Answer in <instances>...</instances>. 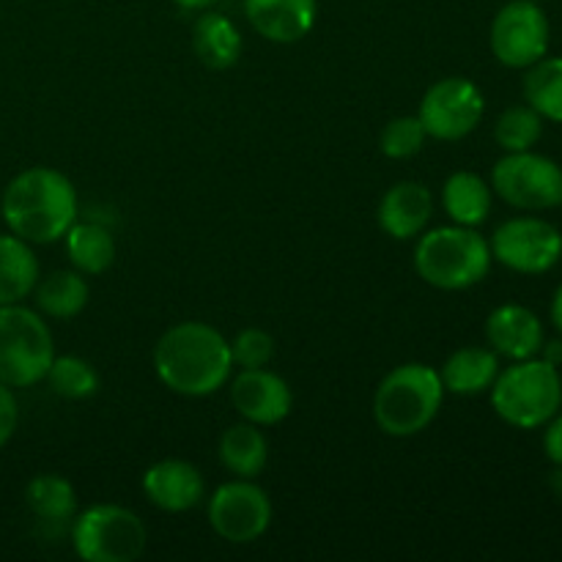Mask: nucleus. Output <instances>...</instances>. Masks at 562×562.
Listing matches in <instances>:
<instances>
[{"label":"nucleus","instance_id":"obj_6","mask_svg":"<svg viewBox=\"0 0 562 562\" xmlns=\"http://www.w3.org/2000/svg\"><path fill=\"white\" fill-rule=\"evenodd\" d=\"M55 360V340L38 311L0 305V382L22 390L44 382Z\"/></svg>","mask_w":562,"mask_h":562},{"label":"nucleus","instance_id":"obj_29","mask_svg":"<svg viewBox=\"0 0 562 562\" xmlns=\"http://www.w3.org/2000/svg\"><path fill=\"white\" fill-rule=\"evenodd\" d=\"M428 132L417 115H398L379 135V148L387 159H412L423 151Z\"/></svg>","mask_w":562,"mask_h":562},{"label":"nucleus","instance_id":"obj_5","mask_svg":"<svg viewBox=\"0 0 562 562\" xmlns=\"http://www.w3.org/2000/svg\"><path fill=\"white\" fill-rule=\"evenodd\" d=\"M492 406L508 426L543 428L562 409V373L541 357L516 360L492 384Z\"/></svg>","mask_w":562,"mask_h":562},{"label":"nucleus","instance_id":"obj_30","mask_svg":"<svg viewBox=\"0 0 562 562\" xmlns=\"http://www.w3.org/2000/svg\"><path fill=\"white\" fill-rule=\"evenodd\" d=\"M231 357L239 368H267L274 360V338L267 329L247 327L231 340Z\"/></svg>","mask_w":562,"mask_h":562},{"label":"nucleus","instance_id":"obj_17","mask_svg":"<svg viewBox=\"0 0 562 562\" xmlns=\"http://www.w3.org/2000/svg\"><path fill=\"white\" fill-rule=\"evenodd\" d=\"M252 31L272 44H296L313 31L318 0H245Z\"/></svg>","mask_w":562,"mask_h":562},{"label":"nucleus","instance_id":"obj_24","mask_svg":"<svg viewBox=\"0 0 562 562\" xmlns=\"http://www.w3.org/2000/svg\"><path fill=\"white\" fill-rule=\"evenodd\" d=\"M66 256L80 274H102L115 261V239L102 223H75L64 236Z\"/></svg>","mask_w":562,"mask_h":562},{"label":"nucleus","instance_id":"obj_15","mask_svg":"<svg viewBox=\"0 0 562 562\" xmlns=\"http://www.w3.org/2000/svg\"><path fill=\"white\" fill-rule=\"evenodd\" d=\"M434 217V195L420 181H398L382 195L376 209L379 228L398 241H412Z\"/></svg>","mask_w":562,"mask_h":562},{"label":"nucleus","instance_id":"obj_25","mask_svg":"<svg viewBox=\"0 0 562 562\" xmlns=\"http://www.w3.org/2000/svg\"><path fill=\"white\" fill-rule=\"evenodd\" d=\"M25 505L36 519L49 525H64L77 516V492L64 475L44 472L27 481Z\"/></svg>","mask_w":562,"mask_h":562},{"label":"nucleus","instance_id":"obj_1","mask_svg":"<svg viewBox=\"0 0 562 562\" xmlns=\"http://www.w3.org/2000/svg\"><path fill=\"white\" fill-rule=\"evenodd\" d=\"M154 371L170 393L206 398L234 376L231 340L206 322H181L154 346Z\"/></svg>","mask_w":562,"mask_h":562},{"label":"nucleus","instance_id":"obj_8","mask_svg":"<svg viewBox=\"0 0 562 562\" xmlns=\"http://www.w3.org/2000/svg\"><path fill=\"white\" fill-rule=\"evenodd\" d=\"M492 190L521 212H547L562 206V168L543 154H505L492 168Z\"/></svg>","mask_w":562,"mask_h":562},{"label":"nucleus","instance_id":"obj_2","mask_svg":"<svg viewBox=\"0 0 562 562\" xmlns=\"http://www.w3.org/2000/svg\"><path fill=\"white\" fill-rule=\"evenodd\" d=\"M77 190L60 170L36 165L16 173L3 190L0 214L11 234L31 245H53L77 223Z\"/></svg>","mask_w":562,"mask_h":562},{"label":"nucleus","instance_id":"obj_35","mask_svg":"<svg viewBox=\"0 0 562 562\" xmlns=\"http://www.w3.org/2000/svg\"><path fill=\"white\" fill-rule=\"evenodd\" d=\"M552 322H554V327H558V333L562 335V283L552 296Z\"/></svg>","mask_w":562,"mask_h":562},{"label":"nucleus","instance_id":"obj_18","mask_svg":"<svg viewBox=\"0 0 562 562\" xmlns=\"http://www.w3.org/2000/svg\"><path fill=\"white\" fill-rule=\"evenodd\" d=\"M499 355L486 346H464L445 360L439 379L445 393L453 395H483L492 390L494 379L499 376Z\"/></svg>","mask_w":562,"mask_h":562},{"label":"nucleus","instance_id":"obj_34","mask_svg":"<svg viewBox=\"0 0 562 562\" xmlns=\"http://www.w3.org/2000/svg\"><path fill=\"white\" fill-rule=\"evenodd\" d=\"M170 3H176L179 9H184V11H206V9H212L217 0H170Z\"/></svg>","mask_w":562,"mask_h":562},{"label":"nucleus","instance_id":"obj_14","mask_svg":"<svg viewBox=\"0 0 562 562\" xmlns=\"http://www.w3.org/2000/svg\"><path fill=\"white\" fill-rule=\"evenodd\" d=\"M143 494L154 508L165 514H184L206 497V481L201 470L184 459H162L143 472Z\"/></svg>","mask_w":562,"mask_h":562},{"label":"nucleus","instance_id":"obj_4","mask_svg":"<svg viewBox=\"0 0 562 562\" xmlns=\"http://www.w3.org/2000/svg\"><path fill=\"white\" fill-rule=\"evenodd\" d=\"M492 247L475 228L442 225L423 231L415 247V272L439 291H464L492 272Z\"/></svg>","mask_w":562,"mask_h":562},{"label":"nucleus","instance_id":"obj_20","mask_svg":"<svg viewBox=\"0 0 562 562\" xmlns=\"http://www.w3.org/2000/svg\"><path fill=\"white\" fill-rule=\"evenodd\" d=\"M38 283V258L31 241L16 234H0V305H16Z\"/></svg>","mask_w":562,"mask_h":562},{"label":"nucleus","instance_id":"obj_26","mask_svg":"<svg viewBox=\"0 0 562 562\" xmlns=\"http://www.w3.org/2000/svg\"><path fill=\"white\" fill-rule=\"evenodd\" d=\"M525 102L543 115V121L562 124V55L560 58H541L527 69Z\"/></svg>","mask_w":562,"mask_h":562},{"label":"nucleus","instance_id":"obj_16","mask_svg":"<svg viewBox=\"0 0 562 562\" xmlns=\"http://www.w3.org/2000/svg\"><path fill=\"white\" fill-rule=\"evenodd\" d=\"M488 349L497 351L505 360H530L538 357L547 333L543 322L525 305H499L486 318Z\"/></svg>","mask_w":562,"mask_h":562},{"label":"nucleus","instance_id":"obj_31","mask_svg":"<svg viewBox=\"0 0 562 562\" xmlns=\"http://www.w3.org/2000/svg\"><path fill=\"white\" fill-rule=\"evenodd\" d=\"M16 423H20V406H16L14 387L0 382V448L11 442L16 431Z\"/></svg>","mask_w":562,"mask_h":562},{"label":"nucleus","instance_id":"obj_19","mask_svg":"<svg viewBox=\"0 0 562 562\" xmlns=\"http://www.w3.org/2000/svg\"><path fill=\"white\" fill-rule=\"evenodd\" d=\"M492 184L472 170H456L442 187V209L456 225H467V228L483 225L492 214Z\"/></svg>","mask_w":562,"mask_h":562},{"label":"nucleus","instance_id":"obj_28","mask_svg":"<svg viewBox=\"0 0 562 562\" xmlns=\"http://www.w3.org/2000/svg\"><path fill=\"white\" fill-rule=\"evenodd\" d=\"M543 135V115L532 110L530 104H516L508 108L494 124V140L505 154L530 151Z\"/></svg>","mask_w":562,"mask_h":562},{"label":"nucleus","instance_id":"obj_13","mask_svg":"<svg viewBox=\"0 0 562 562\" xmlns=\"http://www.w3.org/2000/svg\"><path fill=\"white\" fill-rule=\"evenodd\" d=\"M231 404L247 423L278 426L294 409V393L289 382L269 368H241L231 376Z\"/></svg>","mask_w":562,"mask_h":562},{"label":"nucleus","instance_id":"obj_9","mask_svg":"<svg viewBox=\"0 0 562 562\" xmlns=\"http://www.w3.org/2000/svg\"><path fill=\"white\" fill-rule=\"evenodd\" d=\"M549 16L536 0H510L494 14L488 31L492 55L508 69H530L549 53Z\"/></svg>","mask_w":562,"mask_h":562},{"label":"nucleus","instance_id":"obj_21","mask_svg":"<svg viewBox=\"0 0 562 562\" xmlns=\"http://www.w3.org/2000/svg\"><path fill=\"white\" fill-rule=\"evenodd\" d=\"M192 47L206 69L225 71L239 64L241 58V33L225 14L209 11L201 14L192 31Z\"/></svg>","mask_w":562,"mask_h":562},{"label":"nucleus","instance_id":"obj_22","mask_svg":"<svg viewBox=\"0 0 562 562\" xmlns=\"http://www.w3.org/2000/svg\"><path fill=\"white\" fill-rule=\"evenodd\" d=\"M269 459L267 437L256 423H234L220 437V461L234 477H250L256 481L263 472Z\"/></svg>","mask_w":562,"mask_h":562},{"label":"nucleus","instance_id":"obj_23","mask_svg":"<svg viewBox=\"0 0 562 562\" xmlns=\"http://www.w3.org/2000/svg\"><path fill=\"white\" fill-rule=\"evenodd\" d=\"M36 311L55 322H71L80 316L88 305V283L77 269H58L47 274L33 289Z\"/></svg>","mask_w":562,"mask_h":562},{"label":"nucleus","instance_id":"obj_7","mask_svg":"<svg viewBox=\"0 0 562 562\" xmlns=\"http://www.w3.org/2000/svg\"><path fill=\"white\" fill-rule=\"evenodd\" d=\"M146 547V521L124 505H91L71 519V549L86 562H135Z\"/></svg>","mask_w":562,"mask_h":562},{"label":"nucleus","instance_id":"obj_33","mask_svg":"<svg viewBox=\"0 0 562 562\" xmlns=\"http://www.w3.org/2000/svg\"><path fill=\"white\" fill-rule=\"evenodd\" d=\"M538 357H541V360H547L549 366L560 368L562 366V338L543 340V346H541V351H538Z\"/></svg>","mask_w":562,"mask_h":562},{"label":"nucleus","instance_id":"obj_11","mask_svg":"<svg viewBox=\"0 0 562 562\" xmlns=\"http://www.w3.org/2000/svg\"><path fill=\"white\" fill-rule=\"evenodd\" d=\"M209 525L223 541L245 547L267 536L272 525V499L250 477H236L209 497Z\"/></svg>","mask_w":562,"mask_h":562},{"label":"nucleus","instance_id":"obj_10","mask_svg":"<svg viewBox=\"0 0 562 562\" xmlns=\"http://www.w3.org/2000/svg\"><path fill=\"white\" fill-rule=\"evenodd\" d=\"M486 113L483 91L470 77H442L423 93L417 119L434 140L453 143L472 135Z\"/></svg>","mask_w":562,"mask_h":562},{"label":"nucleus","instance_id":"obj_27","mask_svg":"<svg viewBox=\"0 0 562 562\" xmlns=\"http://www.w3.org/2000/svg\"><path fill=\"white\" fill-rule=\"evenodd\" d=\"M44 382L55 395L66 401H86L99 393V373L88 360L77 355H55Z\"/></svg>","mask_w":562,"mask_h":562},{"label":"nucleus","instance_id":"obj_37","mask_svg":"<svg viewBox=\"0 0 562 562\" xmlns=\"http://www.w3.org/2000/svg\"><path fill=\"white\" fill-rule=\"evenodd\" d=\"M536 3H541V0H536Z\"/></svg>","mask_w":562,"mask_h":562},{"label":"nucleus","instance_id":"obj_36","mask_svg":"<svg viewBox=\"0 0 562 562\" xmlns=\"http://www.w3.org/2000/svg\"><path fill=\"white\" fill-rule=\"evenodd\" d=\"M549 486H552V492L562 499V464H554L552 475H549Z\"/></svg>","mask_w":562,"mask_h":562},{"label":"nucleus","instance_id":"obj_3","mask_svg":"<svg viewBox=\"0 0 562 562\" xmlns=\"http://www.w3.org/2000/svg\"><path fill=\"white\" fill-rule=\"evenodd\" d=\"M445 401V384L437 368L404 362L379 382L373 393V420L387 437H417L437 420Z\"/></svg>","mask_w":562,"mask_h":562},{"label":"nucleus","instance_id":"obj_12","mask_svg":"<svg viewBox=\"0 0 562 562\" xmlns=\"http://www.w3.org/2000/svg\"><path fill=\"white\" fill-rule=\"evenodd\" d=\"M492 258L505 269L519 274H543L554 269L562 258V234L558 225L541 217L505 220L494 231Z\"/></svg>","mask_w":562,"mask_h":562},{"label":"nucleus","instance_id":"obj_32","mask_svg":"<svg viewBox=\"0 0 562 562\" xmlns=\"http://www.w3.org/2000/svg\"><path fill=\"white\" fill-rule=\"evenodd\" d=\"M543 453L552 464H562V412L547 423V431H543Z\"/></svg>","mask_w":562,"mask_h":562}]
</instances>
